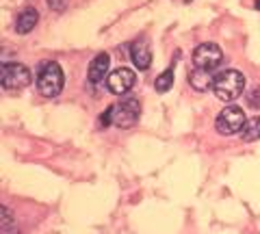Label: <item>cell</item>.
I'll return each mask as SVG.
<instances>
[{
  "mask_svg": "<svg viewBox=\"0 0 260 234\" xmlns=\"http://www.w3.org/2000/svg\"><path fill=\"white\" fill-rule=\"evenodd\" d=\"M245 89V76L237 70H225L215 78L213 91L221 102H232Z\"/></svg>",
  "mask_w": 260,
  "mask_h": 234,
  "instance_id": "1",
  "label": "cell"
},
{
  "mask_svg": "<svg viewBox=\"0 0 260 234\" xmlns=\"http://www.w3.org/2000/svg\"><path fill=\"white\" fill-rule=\"evenodd\" d=\"M63 70L59 63L54 61H46L42 63V68H39V74H37V89L42 95L46 98H54V95H59L61 89H63Z\"/></svg>",
  "mask_w": 260,
  "mask_h": 234,
  "instance_id": "2",
  "label": "cell"
},
{
  "mask_svg": "<svg viewBox=\"0 0 260 234\" xmlns=\"http://www.w3.org/2000/svg\"><path fill=\"white\" fill-rule=\"evenodd\" d=\"M141 115V102L135 95H128V98L115 102L111 107V119L113 124L119 128H130L137 124V119Z\"/></svg>",
  "mask_w": 260,
  "mask_h": 234,
  "instance_id": "3",
  "label": "cell"
},
{
  "mask_svg": "<svg viewBox=\"0 0 260 234\" xmlns=\"http://www.w3.org/2000/svg\"><path fill=\"white\" fill-rule=\"evenodd\" d=\"M245 111L241 107H234V104H228V107L217 115V130L221 135H234L241 132L243 126H245Z\"/></svg>",
  "mask_w": 260,
  "mask_h": 234,
  "instance_id": "4",
  "label": "cell"
},
{
  "mask_svg": "<svg viewBox=\"0 0 260 234\" xmlns=\"http://www.w3.org/2000/svg\"><path fill=\"white\" fill-rule=\"evenodd\" d=\"M0 80L7 89H22L30 83V72L22 63H5L0 70Z\"/></svg>",
  "mask_w": 260,
  "mask_h": 234,
  "instance_id": "5",
  "label": "cell"
},
{
  "mask_svg": "<svg viewBox=\"0 0 260 234\" xmlns=\"http://www.w3.org/2000/svg\"><path fill=\"white\" fill-rule=\"evenodd\" d=\"M221 59H223V52L217 44H202V46L195 48V52H193L195 68L206 70V72L215 70L219 63H221Z\"/></svg>",
  "mask_w": 260,
  "mask_h": 234,
  "instance_id": "6",
  "label": "cell"
},
{
  "mask_svg": "<svg viewBox=\"0 0 260 234\" xmlns=\"http://www.w3.org/2000/svg\"><path fill=\"white\" fill-rule=\"evenodd\" d=\"M135 83H137V76H135V72L128 70V68H119V70H115V72H111L109 78H107L109 91L115 93V95L128 93V91L135 87Z\"/></svg>",
  "mask_w": 260,
  "mask_h": 234,
  "instance_id": "7",
  "label": "cell"
},
{
  "mask_svg": "<svg viewBox=\"0 0 260 234\" xmlns=\"http://www.w3.org/2000/svg\"><path fill=\"white\" fill-rule=\"evenodd\" d=\"M130 56H133V63L137 65V70H148L152 63V50H150L148 39L135 42L133 48H130Z\"/></svg>",
  "mask_w": 260,
  "mask_h": 234,
  "instance_id": "8",
  "label": "cell"
},
{
  "mask_svg": "<svg viewBox=\"0 0 260 234\" xmlns=\"http://www.w3.org/2000/svg\"><path fill=\"white\" fill-rule=\"evenodd\" d=\"M109 63H111V59H109V54H107V52H100V54H98L95 59L91 61V65H89V72H87V76H89V80H91L93 85L102 83V80L107 78V72H109Z\"/></svg>",
  "mask_w": 260,
  "mask_h": 234,
  "instance_id": "9",
  "label": "cell"
},
{
  "mask_svg": "<svg viewBox=\"0 0 260 234\" xmlns=\"http://www.w3.org/2000/svg\"><path fill=\"white\" fill-rule=\"evenodd\" d=\"M189 80H191V87H193V89H198V91H206L210 85H215V78L210 76V72L200 70V68L191 70Z\"/></svg>",
  "mask_w": 260,
  "mask_h": 234,
  "instance_id": "10",
  "label": "cell"
},
{
  "mask_svg": "<svg viewBox=\"0 0 260 234\" xmlns=\"http://www.w3.org/2000/svg\"><path fill=\"white\" fill-rule=\"evenodd\" d=\"M37 22H39V13H37V9H26V11H22V13H20L15 28H18V33H20V35H26V33H30V30L37 26Z\"/></svg>",
  "mask_w": 260,
  "mask_h": 234,
  "instance_id": "11",
  "label": "cell"
},
{
  "mask_svg": "<svg viewBox=\"0 0 260 234\" xmlns=\"http://www.w3.org/2000/svg\"><path fill=\"white\" fill-rule=\"evenodd\" d=\"M243 141H258L260 139V117H249L241 130Z\"/></svg>",
  "mask_w": 260,
  "mask_h": 234,
  "instance_id": "12",
  "label": "cell"
},
{
  "mask_svg": "<svg viewBox=\"0 0 260 234\" xmlns=\"http://www.w3.org/2000/svg\"><path fill=\"white\" fill-rule=\"evenodd\" d=\"M172 85H174V68L165 70V72H162V74L156 78V83H154V87H156L158 93L169 91V89H172Z\"/></svg>",
  "mask_w": 260,
  "mask_h": 234,
  "instance_id": "13",
  "label": "cell"
},
{
  "mask_svg": "<svg viewBox=\"0 0 260 234\" xmlns=\"http://www.w3.org/2000/svg\"><path fill=\"white\" fill-rule=\"evenodd\" d=\"M0 219H3V234H18L15 221H13V217H11V213L7 211V208L0 211Z\"/></svg>",
  "mask_w": 260,
  "mask_h": 234,
  "instance_id": "14",
  "label": "cell"
},
{
  "mask_svg": "<svg viewBox=\"0 0 260 234\" xmlns=\"http://www.w3.org/2000/svg\"><path fill=\"white\" fill-rule=\"evenodd\" d=\"M48 5H50L54 11H63L65 5H68V0H48Z\"/></svg>",
  "mask_w": 260,
  "mask_h": 234,
  "instance_id": "15",
  "label": "cell"
},
{
  "mask_svg": "<svg viewBox=\"0 0 260 234\" xmlns=\"http://www.w3.org/2000/svg\"><path fill=\"white\" fill-rule=\"evenodd\" d=\"M180 3H191V0H180Z\"/></svg>",
  "mask_w": 260,
  "mask_h": 234,
  "instance_id": "16",
  "label": "cell"
}]
</instances>
